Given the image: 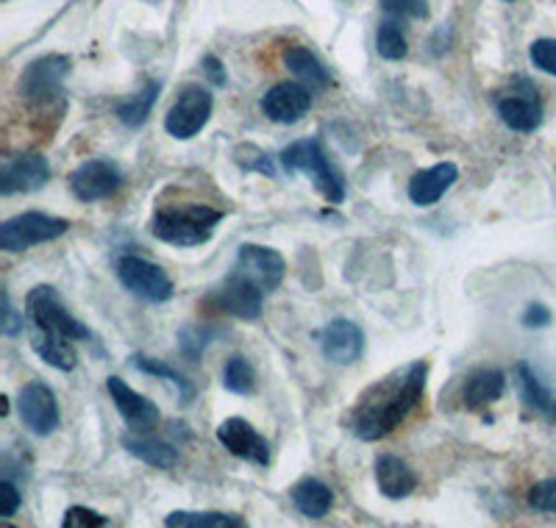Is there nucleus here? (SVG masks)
<instances>
[{"label": "nucleus", "mask_w": 556, "mask_h": 528, "mask_svg": "<svg viewBox=\"0 0 556 528\" xmlns=\"http://www.w3.org/2000/svg\"><path fill=\"white\" fill-rule=\"evenodd\" d=\"M529 56H531V64H534V67L543 70V73H548V76H556V39L543 37V39H538V42H531Z\"/></svg>", "instance_id": "obj_36"}, {"label": "nucleus", "mask_w": 556, "mask_h": 528, "mask_svg": "<svg viewBox=\"0 0 556 528\" xmlns=\"http://www.w3.org/2000/svg\"><path fill=\"white\" fill-rule=\"evenodd\" d=\"M106 390L131 431H137V435H153V431H156V426L162 423V412H159V406L151 398H146L142 392L134 390V387H128V384L117 376L106 378Z\"/></svg>", "instance_id": "obj_13"}, {"label": "nucleus", "mask_w": 556, "mask_h": 528, "mask_svg": "<svg viewBox=\"0 0 556 528\" xmlns=\"http://www.w3.org/2000/svg\"><path fill=\"white\" fill-rule=\"evenodd\" d=\"M159 92H162V84L146 81V87L139 89V92H134L131 98H126V101L117 103L114 114H117V120H121L123 126L142 128L148 123V117H151L153 106H156Z\"/></svg>", "instance_id": "obj_27"}, {"label": "nucleus", "mask_w": 556, "mask_h": 528, "mask_svg": "<svg viewBox=\"0 0 556 528\" xmlns=\"http://www.w3.org/2000/svg\"><path fill=\"white\" fill-rule=\"evenodd\" d=\"M426 378H429V362L415 359L409 365L399 367L390 376L370 384L356 398L354 410L345 420L351 435L359 437L362 442H379L390 437L420 406L426 392Z\"/></svg>", "instance_id": "obj_1"}, {"label": "nucleus", "mask_w": 556, "mask_h": 528, "mask_svg": "<svg viewBox=\"0 0 556 528\" xmlns=\"http://www.w3.org/2000/svg\"><path fill=\"white\" fill-rule=\"evenodd\" d=\"M285 64L298 81H304L309 89H329L334 84L329 67L304 45H290L285 51Z\"/></svg>", "instance_id": "obj_24"}, {"label": "nucleus", "mask_w": 556, "mask_h": 528, "mask_svg": "<svg viewBox=\"0 0 556 528\" xmlns=\"http://www.w3.org/2000/svg\"><path fill=\"white\" fill-rule=\"evenodd\" d=\"M67 231L70 223L62 217L45 212H23L0 226V248L7 253H20L42 242H53Z\"/></svg>", "instance_id": "obj_6"}, {"label": "nucleus", "mask_w": 556, "mask_h": 528, "mask_svg": "<svg viewBox=\"0 0 556 528\" xmlns=\"http://www.w3.org/2000/svg\"><path fill=\"white\" fill-rule=\"evenodd\" d=\"M131 365L137 367V370L148 373V376L162 378V381L173 384V387H176V390H178V398H181L184 403H192V398H195V384L187 381V378H184L181 373L173 370V367L165 365V362H159V359L146 356V353H137V356H131Z\"/></svg>", "instance_id": "obj_29"}, {"label": "nucleus", "mask_w": 556, "mask_h": 528, "mask_svg": "<svg viewBox=\"0 0 556 528\" xmlns=\"http://www.w3.org/2000/svg\"><path fill=\"white\" fill-rule=\"evenodd\" d=\"M231 271L251 278L253 284H260L265 292H273L281 287V281H285L287 262L285 256L278 251H273V248L245 242V246H240V251H237V264Z\"/></svg>", "instance_id": "obj_15"}, {"label": "nucleus", "mask_w": 556, "mask_h": 528, "mask_svg": "<svg viewBox=\"0 0 556 528\" xmlns=\"http://www.w3.org/2000/svg\"><path fill=\"white\" fill-rule=\"evenodd\" d=\"M117 278H121V284L131 296L142 298L148 303H167L173 292H176L170 276L159 264L148 262L142 256H134V253L117 259Z\"/></svg>", "instance_id": "obj_8"}, {"label": "nucleus", "mask_w": 556, "mask_h": 528, "mask_svg": "<svg viewBox=\"0 0 556 528\" xmlns=\"http://www.w3.org/2000/svg\"><path fill=\"white\" fill-rule=\"evenodd\" d=\"M23 331V315H17L12 309V298L9 292H3V334L7 337H17Z\"/></svg>", "instance_id": "obj_41"}, {"label": "nucleus", "mask_w": 556, "mask_h": 528, "mask_svg": "<svg viewBox=\"0 0 556 528\" xmlns=\"http://www.w3.org/2000/svg\"><path fill=\"white\" fill-rule=\"evenodd\" d=\"M220 328L217 326H206V323H190V326H184L178 331V351L187 362H198V359L206 353V348L212 342L220 340Z\"/></svg>", "instance_id": "obj_30"}, {"label": "nucleus", "mask_w": 556, "mask_h": 528, "mask_svg": "<svg viewBox=\"0 0 556 528\" xmlns=\"http://www.w3.org/2000/svg\"><path fill=\"white\" fill-rule=\"evenodd\" d=\"M26 317L31 323V331H45L56 334V337H67L73 342L92 340V331L89 326H84L81 320L70 315L67 306L62 303L59 292L48 284H39L28 292L26 298Z\"/></svg>", "instance_id": "obj_5"}, {"label": "nucleus", "mask_w": 556, "mask_h": 528, "mask_svg": "<svg viewBox=\"0 0 556 528\" xmlns=\"http://www.w3.org/2000/svg\"><path fill=\"white\" fill-rule=\"evenodd\" d=\"M217 440L237 460H245L256 467L270 465V445L245 417H228V420H223L217 426Z\"/></svg>", "instance_id": "obj_16"}, {"label": "nucleus", "mask_w": 556, "mask_h": 528, "mask_svg": "<svg viewBox=\"0 0 556 528\" xmlns=\"http://www.w3.org/2000/svg\"><path fill=\"white\" fill-rule=\"evenodd\" d=\"M529 506L545 515H556V478H545L529 490Z\"/></svg>", "instance_id": "obj_37"}, {"label": "nucleus", "mask_w": 556, "mask_h": 528, "mask_svg": "<svg viewBox=\"0 0 556 528\" xmlns=\"http://www.w3.org/2000/svg\"><path fill=\"white\" fill-rule=\"evenodd\" d=\"M520 320H523L526 328H545L551 323V309L543 306V303H531V306H526Z\"/></svg>", "instance_id": "obj_40"}, {"label": "nucleus", "mask_w": 556, "mask_h": 528, "mask_svg": "<svg viewBox=\"0 0 556 528\" xmlns=\"http://www.w3.org/2000/svg\"><path fill=\"white\" fill-rule=\"evenodd\" d=\"M0 517H14L23 503V495H20V487L14 485L12 478H3L0 481Z\"/></svg>", "instance_id": "obj_38"}, {"label": "nucleus", "mask_w": 556, "mask_h": 528, "mask_svg": "<svg viewBox=\"0 0 556 528\" xmlns=\"http://www.w3.org/2000/svg\"><path fill=\"white\" fill-rule=\"evenodd\" d=\"M515 381H518V392L523 398V403L529 406L534 415H540L543 420L554 423L556 426V395L545 387L543 378L534 373V367L529 362H518L515 365Z\"/></svg>", "instance_id": "obj_21"}, {"label": "nucleus", "mask_w": 556, "mask_h": 528, "mask_svg": "<svg viewBox=\"0 0 556 528\" xmlns=\"http://www.w3.org/2000/svg\"><path fill=\"white\" fill-rule=\"evenodd\" d=\"M212 109H215V98L201 84H187L178 92L176 103L170 106L165 117V131L173 139H192L206 128L212 120Z\"/></svg>", "instance_id": "obj_7"}, {"label": "nucleus", "mask_w": 556, "mask_h": 528, "mask_svg": "<svg viewBox=\"0 0 556 528\" xmlns=\"http://www.w3.org/2000/svg\"><path fill=\"white\" fill-rule=\"evenodd\" d=\"M170 528H242L245 520L228 512H170L165 517Z\"/></svg>", "instance_id": "obj_28"}, {"label": "nucleus", "mask_w": 556, "mask_h": 528, "mask_svg": "<svg viewBox=\"0 0 556 528\" xmlns=\"http://www.w3.org/2000/svg\"><path fill=\"white\" fill-rule=\"evenodd\" d=\"M62 526L64 528H101V526H109V517L96 510H87V506H70L62 517Z\"/></svg>", "instance_id": "obj_35"}, {"label": "nucleus", "mask_w": 556, "mask_h": 528, "mask_svg": "<svg viewBox=\"0 0 556 528\" xmlns=\"http://www.w3.org/2000/svg\"><path fill=\"white\" fill-rule=\"evenodd\" d=\"M123 448L139 462L156 467V470H173L178 465V448L165 440H151L148 435H126L123 437Z\"/></svg>", "instance_id": "obj_25"}, {"label": "nucleus", "mask_w": 556, "mask_h": 528, "mask_svg": "<svg viewBox=\"0 0 556 528\" xmlns=\"http://www.w3.org/2000/svg\"><path fill=\"white\" fill-rule=\"evenodd\" d=\"M262 114L278 126H292L312 109V89L304 81H281L262 98Z\"/></svg>", "instance_id": "obj_17"}, {"label": "nucleus", "mask_w": 556, "mask_h": 528, "mask_svg": "<svg viewBox=\"0 0 556 528\" xmlns=\"http://www.w3.org/2000/svg\"><path fill=\"white\" fill-rule=\"evenodd\" d=\"M504 3H515V0H504Z\"/></svg>", "instance_id": "obj_42"}, {"label": "nucleus", "mask_w": 556, "mask_h": 528, "mask_svg": "<svg viewBox=\"0 0 556 528\" xmlns=\"http://www.w3.org/2000/svg\"><path fill=\"white\" fill-rule=\"evenodd\" d=\"M123 187L121 167L109 159H89L70 173V192L81 203H96L112 198Z\"/></svg>", "instance_id": "obj_11"}, {"label": "nucleus", "mask_w": 556, "mask_h": 528, "mask_svg": "<svg viewBox=\"0 0 556 528\" xmlns=\"http://www.w3.org/2000/svg\"><path fill=\"white\" fill-rule=\"evenodd\" d=\"M290 498L292 506H295L304 517H309V520H320V517L329 515L331 506H334V492H331V487L323 485L320 478L315 476L301 478V481L290 490Z\"/></svg>", "instance_id": "obj_23"}, {"label": "nucleus", "mask_w": 556, "mask_h": 528, "mask_svg": "<svg viewBox=\"0 0 556 528\" xmlns=\"http://www.w3.org/2000/svg\"><path fill=\"white\" fill-rule=\"evenodd\" d=\"M265 296L260 284H253L251 278L240 276V273H228L226 281L208 296V306H215L223 315H231L237 320H260L262 306H265Z\"/></svg>", "instance_id": "obj_9"}, {"label": "nucleus", "mask_w": 556, "mask_h": 528, "mask_svg": "<svg viewBox=\"0 0 556 528\" xmlns=\"http://www.w3.org/2000/svg\"><path fill=\"white\" fill-rule=\"evenodd\" d=\"M384 14L395 20H424L429 17V7H426V0H379Z\"/></svg>", "instance_id": "obj_34"}, {"label": "nucleus", "mask_w": 556, "mask_h": 528, "mask_svg": "<svg viewBox=\"0 0 556 528\" xmlns=\"http://www.w3.org/2000/svg\"><path fill=\"white\" fill-rule=\"evenodd\" d=\"M498 117L513 131H538L543 126V103L538 98V87L529 81H518V87L506 89V95L498 98Z\"/></svg>", "instance_id": "obj_14"}, {"label": "nucleus", "mask_w": 556, "mask_h": 528, "mask_svg": "<svg viewBox=\"0 0 556 528\" xmlns=\"http://www.w3.org/2000/svg\"><path fill=\"white\" fill-rule=\"evenodd\" d=\"M281 167L287 173H304L312 178L315 189L329 203H342L345 201V184L342 176L337 173V167L331 164L329 153L323 151V146L317 139H298L292 146H287L278 156Z\"/></svg>", "instance_id": "obj_4"}, {"label": "nucleus", "mask_w": 556, "mask_h": 528, "mask_svg": "<svg viewBox=\"0 0 556 528\" xmlns=\"http://www.w3.org/2000/svg\"><path fill=\"white\" fill-rule=\"evenodd\" d=\"M31 348L45 365H51L53 370L70 373L76 370L78 365V353L73 348V340L67 337H56V334H45V331H31Z\"/></svg>", "instance_id": "obj_26"}, {"label": "nucleus", "mask_w": 556, "mask_h": 528, "mask_svg": "<svg viewBox=\"0 0 556 528\" xmlns=\"http://www.w3.org/2000/svg\"><path fill=\"white\" fill-rule=\"evenodd\" d=\"M48 181H51V164L42 153H17L0 164V192L7 198L39 192Z\"/></svg>", "instance_id": "obj_12"}, {"label": "nucleus", "mask_w": 556, "mask_h": 528, "mask_svg": "<svg viewBox=\"0 0 556 528\" xmlns=\"http://www.w3.org/2000/svg\"><path fill=\"white\" fill-rule=\"evenodd\" d=\"M506 392V376L495 367H481V370H473L468 378H465V387H462V403L465 410L479 412L486 410L490 403L498 401Z\"/></svg>", "instance_id": "obj_22"}, {"label": "nucleus", "mask_w": 556, "mask_h": 528, "mask_svg": "<svg viewBox=\"0 0 556 528\" xmlns=\"http://www.w3.org/2000/svg\"><path fill=\"white\" fill-rule=\"evenodd\" d=\"M317 340H320L323 356L329 359L331 365H354L365 353V331L348 317H334L317 334Z\"/></svg>", "instance_id": "obj_18"}, {"label": "nucleus", "mask_w": 556, "mask_h": 528, "mask_svg": "<svg viewBox=\"0 0 556 528\" xmlns=\"http://www.w3.org/2000/svg\"><path fill=\"white\" fill-rule=\"evenodd\" d=\"M235 159L240 167H245V171H253V173H262V176H270L276 178V167H273L270 156H267L265 151H260L256 146H240L235 151Z\"/></svg>", "instance_id": "obj_33"}, {"label": "nucleus", "mask_w": 556, "mask_h": 528, "mask_svg": "<svg viewBox=\"0 0 556 528\" xmlns=\"http://www.w3.org/2000/svg\"><path fill=\"white\" fill-rule=\"evenodd\" d=\"M376 485L379 492L390 501H404L417 490V476L404 460L392 456V453H381L376 460Z\"/></svg>", "instance_id": "obj_20"}, {"label": "nucleus", "mask_w": 556, "mask_h": 528, "mask_svg": "<svg viewBox=\"0 0 556 528\" xmlns=\"http://www.w3.org/2000/svg\"><path fill=\"white\" fill-rule=\"evenodd\" d=\"M17 412L23 426L37 437H51L62 426L59 401L45 381H28L17 398Z\"/></svg>", "instance_id": "obj_10"}, {"label": "nucleus", "mask_w": 556, "mask_h": 528, "mask_svg": "<svg viewBox=\"0 0 556 528\" xmlns=\"http://www.w3.org/2000/svg\"><path fill=\"white\" fill-rule=\"evenodd\" d=\"M223 387L235 395H253L256 392V370L245 356H231L223 367Z\"/></svg>", "instance_id": "obj_31"}, {"label": "nucleus", "mask_w": 556, "mask_h": 528, "mask_svg": "<svg viewBox=\"0 0 556 528\" xmlns=\"http://www.w3.org/2000/svg\"><path fill=\"white\" fill-rule=\"evenodd\" d=\"M459 181V167L454 162H440L429 171H420L409 181V201L415 206H434L440 198Z\"/></svg>", "instance_id": "obj_19"}, {"label": "nucleus", "mask_w": 556, "mask_h": 528, "mask_svg": "<svg viewBox=\"0 0 556 528\" xmlns=\"http://www.w3.org/2000/svg\"><path fill=\"white\" fill-rule=\"evenodd\" d=\"M201 67H203V76L208 78V84H212V87H226L228 76H226V67H223L220 59L208 53V56H203Z\"/></svg>", "instance_id": "obj_39"}, {"label": "nucleus", "mask_w": 556, "mask_h": 528, "mask_svg": "<svg viewBox=\"0 0 556 528\" xmlns=\"http://www.w3.org/2000/svg\"><path fill=\"white\" fill-rule=\"evenodd\" d=\"M223 212L206 203H187V206H162L151 221V234L167 246L198 248L215 237Z\"/></svg>", "instance_id": "obj_2"}, {"label": "nucleus", "mask_w": 556, "mask_h": 528, "mask_svg": "<svg viewBox=\"0 0 556 528\" xmlns=\"http://www.w3.org/2000/svg\"><path fill=\"white\" fill-rule=\"evenodd\" d=\"M376 51H379L381 59L387 62H401L409 51V45H406L404 28H401L399 20H384L376 32Z\"/></svg>", "instance_id": "obj_32"}, {"label": "nucleus", "mask_w": 556, "mask_h": 528, "mask_svg": "<svg viewBox=\"0 0 556 528\" xmlns=\"http://www.w3.org/2000/svg\"><path fill=\"white\" fill-rule=\"evenodd\" d=\"M70 67H73V62L62 53H51V56H42L28 64L17 84L23 103L31 106L34 112H62L67 106L64 78L70 76Z\"/></svg>", "instance_id": "obj_3"}]
</instances>
